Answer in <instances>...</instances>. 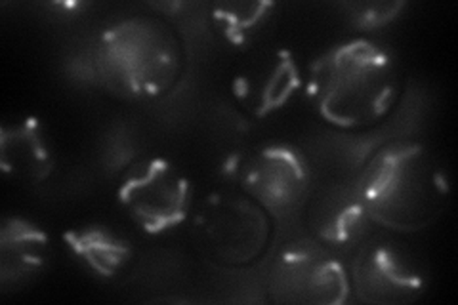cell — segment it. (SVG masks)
Returning a JSON list of instances; mask_svg holds the SVG:
<instances>
[{
	"mask_svg": "<svg viewBox=\"0 0 458 305\" xmlns=\"http://www.w3.org/2000/svg\"><path fill=\"white\" fill-rule=\"evenodd\" d=\"M304 89L302 67L291 48L256 47L247 50L232 77V97L254 121L271 117Z\"/></svg>",
	"mask_w": 458,
	"mask_h": 305,
	"instance_id": "cell-9",
	"label": "cell"
},
{
	"mask_svg": "<svg viewBox=\"0 0 458 305\" xmlns=\"http://www.w3.org/2000/svg\"><path fill=\"white\" fill-rule=\"evenodd\" d=\"M50 254L52 242L45 229L21 216H6L0 227V286L4 292L38 277Z\"/></svg>",
	"mask_w": 458,
	"mask_h": 305,
	"instance_id": "cell-12",
	"label": "cell"
},
{
	"mask_svg": "<svg viewBox=\"0 0 458 305\" xmlns=\"http://www.w3.org/2000/svg\"><path fill=\"white\" fill-rule=\"evenodd\" d=\"M405 6H407L405 3H370V4H352L350 10H352L353 23L357 27L377 29L395 20Z\"/></svg>",
	"mask_w": 458,
	"mask_h": 305,
	"instance_id": "cell-15",
	"label": "cell"
},
{
	"mask_svg": "<svg viewBox=\"0 0 458 305\" xmlns=\"http://www.w3.org/2000/svg\"><path fill=\"white\" fill-rule=\"evenodd\" d=\"M279 4L267 0H233L210 6L214 31L225 45L252 50L276 23Z\"/></svg>",
	"mask_w": 458,
	"mask_h": 305,
	"instance_id": "cell-14",
	"label": "cell"
},
{
	"mask_svg": "<svg viewBox=\"0 0 458 305\" xmlns=\"http://www.w3.org/2000/svg\"><path fill=\"white\" fill-rule=\"evenodd\" d=\"M117 200L143 233L159 237L190 217L193 183L176 163L165 157H149L123 174Z\"/></svg>",
	"mask_w": 458,
	"mask_h": 305,
	"instance_id": "cell-6",
	"label": "cell"
},
{
	"mask_svg": "<svg viewBox=\"0 0 458 305\" xmlns=\"http://www.w3.org/2000/svg\"><path fill=\"white\" fill-rule=\"evenodd\" d=\"M304 92L319 121L357 132L390 117L403 96V75L395 57L377 42L350 38L315 57Z\"/></svg>",
	"mask_w": 458,
	"mask_h": 305,
	"instance_id": "cell-1",
	"label": "cell"
},
{
	"mask_svg": "<svg viewBox=\"0 0 458 305\" xmlns=\"http://www.w3.org/2000/svg\"><path fill=\"white\" fill-rule=\"evenodd\" d=\"M188 65L185 38L166 18L136 13L106 27L94 48L96 79L124 101H153L176 89Z\"/></svg>",
	"mask_w": 458,
	"mask_h": 305,
	"instance_id": "cell-2",
	"label": "cell"
},
{
	"mask_svg": "<svg viewBox=\"0 0 458 305\" xmlns=\"http://www.w3.org/2000/svg\"><path fill=\"white\" fill-rule=\"evenodd\" d=\"M369 222L355 185L338 182L319 187L304 210V224L311 239L336 249L360 242Z\"/></svg>",
	"mask_w": 458,
	"mask_h": 305,
	"instance_id": "cell-10",
	"label": "cell"
},
{
	"mask_svg": "<svg viewBox=\"0 0 458 305\" xmlns=\"http://www.w3.org/2000/svg\"><path fill=\"white\" fill-rule=\"evenodd\" d=\"M350 294V271L313 239L284 246L271 264L267 296L276 303L342 305Z\"/></svg>",
	"mask_w": 458,
	"mask_h": 305,
	"instance_id": "cell-7",
	"label": "cell"
},
{
	"mask_svg": "<svg viewBox=\"0 0 458 305\" xmlns=\"http://www.w3.org/2000/svg\"><path fill=\"white\" fill-rule=\"evenodd\" d=\"M55 148L47 126L35 117H16L0 126V168L27 185L45 183L55 170Z\"/></svg>",
	"mask_w": 458,
	"mask_h": 305,
	"instance_id": "cell-11",
	"label": "cell"
},
{
	"mask_svg": "<svg viewBox=\"0 0 458 305\" xmlns=\"http://www.w3.org/2000/svg\"><path fill=\"white\" fill-rule=\"evenodd\" d=\"M372 224L397 233H419L445 212L451 187L439 158L424 143L386 145L355 183Z\"/></svg>",
	"mask_w": 458,
	"mask_h": 305,
	"instance_id": "cell-3",
	"label": "cell"
},
{
	"mask_svg": "<svg viewBox=\"0 0 458 305\" xmlns=\"http://www.w3.org/2000/svg\"><path fill=\"white\" fill-rule=\"evenodd\" d=\"M222 178L271 212L283 214L306 195L311 170L306 155L293 143L264 141L229 153Z\"/></svg>",
	"mask_w": 458,
	"mask_h": 305,
	"instance_id": "cell-5",
	"label": "cell"
},
{
	"mask_svg": "<svg viewBox=\"0 0 458 305\" xmlns=\"http://www.w3.org/2000/svg\"><path fill=\"white\" fill-rule=\"evenodd\" d=\"M276 216L233 185L212 189L190 214L195 249L210 264L241 269L260 261L276 237Z\"/></svg>",
	"mask_w": 458,
	"mask_h": 305,
	"instance_id": "cell-4",
	"label": "cell"
},
{
	"mask_svg": "<svg viewBox=\"0 0 458 305\" xmlns=\"http://www.w3.org/2000/svg\"><path fill=\"white\" fill-rule=\"evenodd\" d=\"M64 241L81 264L98 277L114 279L134 259V249L117 231L106 225H81L65 231Z\"/></svg>",
	"mask_w": 458,
	"mask_h": 305,
	"instance_id": "cell-13",
	"label": "cell"
},
{
	"mask_svg": "<svg viewBox=\"0 0 458 305\" xmlns=\"http://www.w3.org/2000/svg\"><path fill=\"white\" fill-rule=\"evenodd\" d=\"M350 281L360 301L407 305L424 296L428 269L403 244L378 237L363 244L355 254Z\"/></svg>",
	"mask_w": 458,
	"mask_h": 305,
	"instance_id": "cell-8",
	"label": "cell"
}]
</instances>
